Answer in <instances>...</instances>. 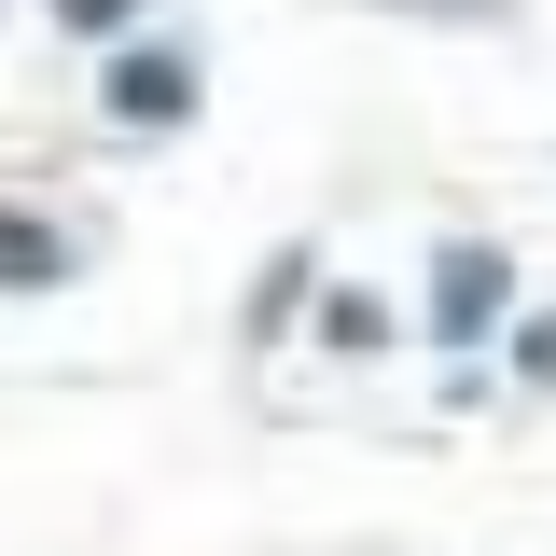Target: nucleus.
Instances as JSON below:
<instances>
[{
	"label": "nucleus",
	"instance_id": "f257e3e1",
	"mask_svg": "<svg viewBox=\"0 0 556 556\" xmlns=\"http://www.w3.org/2000/svg\"><path fill=\"white\" fill-rule=\"evenodd\" d=\"M195 42H112V70H98V98H112V126H181L195 112Z\"/></svg>",
	"mask_w": 556,
	"mask_h": 556
},
{
	"label": "nucleus",
	"instance_id": "f03ea898",
	"mask_svg": "<svg viewBox=\"0 0 556 556\" xmlns=\"http://www.w3.org/2000/svg\"><path fill=\"white\" fill-rule=\"evenodd\" d=\"M501 306H515V251H486V237L431 251V334H445V348H473Z\"/></svg>",
	"mask_w": 556,
	"mask_h": 556
},
{
	"label": "nucleus",
	"instance_id": "7ed1b4c3",
	"mask_svg": "<svg viewBox=\"0 0 556 556\" xmlns=\"http://www.w3.org/2000/svg\"><path fill=\"white\" fill-rule=\"evenodd\" d=\"M70 265H84V251H70V223H42V208H0V292H56Z\"/></svg>",
	"mask_w": 556,
	"mask_h": 556
},
{
	"label": "nucleus",
	"instance_id": "20e7f679",
	"mask_svg": "<svg viewBox=\"0 0 556 556\" xmlns=\"http://www.w3.org/2000/svg\"><path fill=\"white\" fill-rule=\"evenodd\" d=\"M376 14H445V28H515V0H376Z\"/></svg>",
	"mask_w": 556,
	"mask_h": 556
},
{
	"label": "nucleus",
	"instance_id": "39448f33",
	"mask_svg": "<svg viewBox=\"0 0 556 556\" xmlns=\"http://www.w3.org/2000/svg\"><path fill=\"white\" fill-rule=\"evenodd\" d=\"M126 14H139V0H56V28H70V42H112Z\"/></svg>",
	"mask_w": 556,
	"mask_h": 556
},
{
	"label": "nucleus",
	"instance_id": "423d86ee",
	"mask_svg": "<svg viewBox=\"0 0 556 556\" xmlns=\"http://www.w3.org/2000/svg\"><path fill=\"white\" fill-rule=\"evenodd\" d=\"M515 376H529V390H556V320H515Z\"/></svg>",
	"mask_w": 556,
	"mask_h": 556
}]
</instances>
